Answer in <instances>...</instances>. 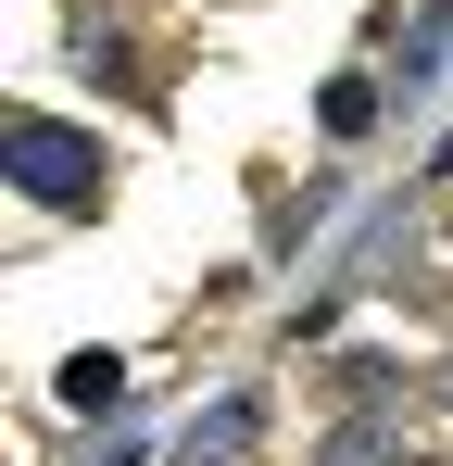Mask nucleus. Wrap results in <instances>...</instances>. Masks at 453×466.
Returning a JSON list of instances; mask_svg holds the SVG:
<instances>
[{"mask_svg": "<svg viewBox=\"0 0 453 466\" xmlns=\"http://www.w3.org/2000/svg\"><path fill=\"white\" fill-rule=\"evenodd\" d=\"M114 390H126V366H114V353H88V366H64V403H114Z\"/></svg>", "mask_w": 453, "mask_h": 466, "instance_id": "obj_2", "label": "nucleus"}, {"mask_svg": "<svg viewBox=\"0 0 453 466\" xmlns=\"http://www.w3.org/2000/svg\"><path fill=\"white\" fill-rule=\"evenodd\" d=\"M13 177H25L38 202H88V189H101V139H76L51 114H13Z\"/></svg>", "mask_w": 453, "mask_h": 466, "instance_id": "obj_1", "label": "nucleus"}]
</instances>
